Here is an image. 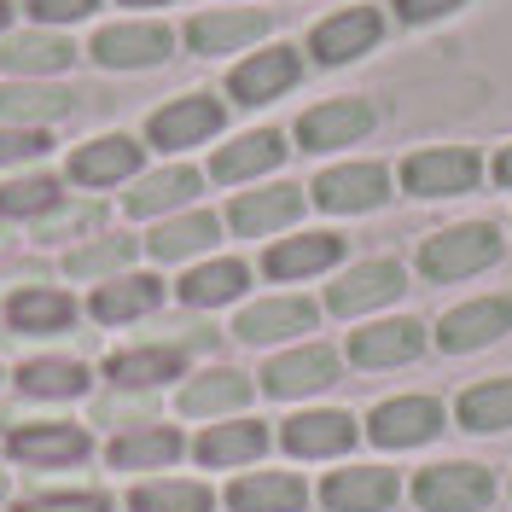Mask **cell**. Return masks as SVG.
Returning <instances> with one entry per match:
<instances>
[{
  "label": "cell",
  "mask_w": 512,
  "mask_h": 512,
  "mask_svg": "<svg viewBox=\"0 0 512 512\" xmlns=\"http://www.w3.org/2000/svg\"><path fill=\"white\" fill-rule=\"evenodd\" d=\"M99 0H30L35 18H47V24H70V18H88Z\"/></svg>",
  "instance_id": "ee69618b"
},
{
  "label": "cell",
  "mask_w": 512,
  "mask_h": 512,
  "mask_svg": "<svg viewBox=\"0 0 512 512\" xmlns=\"http://www.w3.org/2000/svg\"><path fill=\"white\" fill-rule=\"evenodd\" d=\"M76 59V47L53 30H30V35H12L6 47H0V64L6 70H18V76H53L64 64Z\"/></svg>",
  "instance_id": "d4e9b609"
},
{
  "label": "cell",
  "mask_w": 512,
  "mask_h": 512,
  "mask_svg": "<svg viewBox=\"0 0 512 512\" xmlns=\"http://www.w3.org/2000/svg\"><path fill=\"white\" fill-rule=\"evenodd\" d=\"M181 454V431H169V425H140V431H128L111 443V460L123 466V472H146V466H169Z\"/></svg>",
  "instance_id": "d6a6232c"
},
{
  "label": "cell",
  "mask_w": 512,
  "mask_h": 512,
  "mask_svg": "<svg viewBox=\"0 0 512 512\" xmlns=\"http://www.w3.org/2000/svg\"><path fill=\"white\" fill-rule=\"evenodd\" d=\"M169 47H175V35L163 24H111L94 35V59L105 70H152L169 59Z\"/></svg>",
  "instance_id": "4fadbf2b"
},
{
  "label": "cell",
  "mask_w": 512,
  "mask_h": 512,
  "mask_svg": "<svg viewBox=\"0 0 512 512\" xmlns=\"http://www.w3.org/2000/svg\"><path fill=\"white\" fill-rule=\"evenodd\" d=\"M390 6H396L402 24H437V18H448V12H460L466 0H390Z\"/></svg>",
  "instance_id": "b9f144b4"
},
{
  "label": "cell",
  "mask_w": 512,
  "mask_h": 512,
  "mask_svg": "<svg viewBox=\"0 0 512 512\" xmlns=\"http://www.w3.org/2000/svg\"><path fill=\"white\" fill-rule=\"evenodd\" d=\"M6 315H12L18 332H59V326H70L76 309H70V297H64V291H18Z\"/></svg>",
  "instance_id": "e575fe53"
},
{
  "label": "cell",
  "mask_w": 512,
  "mask_h": 512,
  "mask_svg": "<svg viewBox=\"0 0 512 512\" xmlns=\"http://www.w3.org/2000/svg\"><path fill=\"white\" fill-rule=\"evenodd\" d=\"M233 332H239L245 344H280V338H297V332H315V303H309V297H268V303H251Z\"/></svg>",
  "instance_id": "e0dca14e"
},
{
  "label": "cell",
  "mask_w": 512,
  "mask_h": 512,
  "mask_svg": "<svg viewBox=\"0 0 512 512\" xmlns=\"http://www.w3.org/2000/svg\"><path fill=\"white\" fill-rule=\"evenodd\" d=\"M512 332V297H472L460 309H448L437 320V350L443 355H472V350H489Z\"/></svg>",
  "instance_id": "5b68a950"
},
{
  "label": "cell",
  "mask_w": 512,
  "mask_h": 512,
  "mask_svg": "<svg viewBox=\"0 0 512 512\" xmlns=\"http://www.w3.org/2000/svg\"><path fill=\"white\" fill-rule=\"evenodd\" d=\"M12 454L30 460V466H70L88 454V437L76 425H35V431H18L12 437Z\"/></svg>",
  "instance_id": "f546056e"
},
{
  "label": "cell",
  "mask_w": 512,
  "mask_h": 512,
  "mask_svg": "<svg viewBox=\"0 0 512 512\" xmlns=\"http://www.w3.org/2000/svg\"><path fill=\"white\" fill-rule=\"evenodd\" d=\"M297 216H303V187H291V181L239 192V198L227 204V222H233V233H245V239H262V233L297 222Z\"/></svg>",
  "instance_id": "5bb4252c"
},
{
  "label": "cell",
  "mask_w": 512,
  "mask_h": 512,
  "mask_svg": "<svg viewBox=\"0 0 512 512\" xmlns=\"http://www.w3.org/2000/svg\"><path fill=\"white\" fill-rule=\"evenodd\" d=\"M47 140L41 128H0V163H24V158H41Z\"/></svg>",
  "instance_id": "60d3db41"
},
{
  "label": "cell",
  "mask_w": 512,
  "mask_h": 512,
  "mask_svg": "<svg viewBox=\"0 0 512 512\" xmlns=\"http://www.w3.org/2000/svg\"><path fill=\"white\" fill-rule=\"evenodd\" d=\"M134 512H210L204 483H146L134 489Z\"/></svg>",
  "instance_id": "8d00e7d4"
},
{
  "label": "cell",
  "mask_w": 512,
  "mask_h": 512,
  "mask_svg": "<svg viewBox=\"0 0 512 512\" xmlns=\"http://www.w3.org/2000/svg\"><path fill=\"white\" fill-rule=\"evenodd\" d=\"M111 379L117 384H163V379H181V350H128V355H117L111 361Z\"/></svg>",
  "instance_id": "d590c367"
},
{
  "label": "cell",
  "mask_w": 512,
  "mask_h": 512,
  "mask_svg": "<svg viewBox=\"0 0 512 512\" xmlns=\"http://www.w3.org/2000/svg\"><path fill=\"white\" fill-rule=\"evenodd\" d=\"M245 402H251V384H245V373H227V367L198 373V379L181 390V414H192V419L233 414V408H245Z\"/></svg>",
  "instance_id": "484cf974"
},
{
  "label": "cell",
  "mask_w": 512,
  "mask_h": 512,
  "mask_svg": "<svg viewBox=\"0 0 512 512\" xmlns=\"http://www.w3.org/2000/svg\"><path fill=\"white\" fill-rule=\"evenodd\" d=\"M396 495H402V478L384 466H350V472H332L320 483L326 512H384Z\"/></svg>",
  "instance_id": "9a60e30c"
},
{
  "label": "cell",
  "mask_w": 512,
  "mask_h": 512,
  "mask_svg": "<svg viewBox=\"0 0 512 512\" xmlns=\"http://www.w3.org/2000/svg\"><path fill=\"white\" fill-rule=\"evenodd\" d=\"M396 175H402V192L414 198H460V192H478L483 158L472 146H425Z\"/></svg>",
  "instance_id": "7a4b0ae2"
},
{
  "label": "cell",
  "mask_w": 512,
  "mask_h": 512,
  "mask_svg": "<svg viewBox=\"0 0 512 512\" xmlns=\"http://www.w3.org/2000/svg\"><path fill=\"white\" fill-rule=\"evenodd\" d=\"M338 373H344L338 350L303 344V350H286L262 367V390H268V396H315V390H326Z\"/></svg>",
  "instance_id": "8fae6325"
},
{
  "label": "cell",
  "mask_w": 512,
  "mask_h": 512,
  "mask_svg": "<svg viewBox=\"0 0 512 512\" xmlns=\"http://www.w3.org/2000/svg\"><path fill=\"white\" fill-rule=\"evenodd\" d=\"M501 251H507V239H501L489 222H460V227L431 233V239L419 245V274L437 280V286H448V280H472V274H483V268H495Z\"/></svg>",
  "instance_id": "6da1fadb"
},
{
  "label": "cell",
  "mask_w": 512,
  "mask_h": 512,
  "mask_svg": "<svg viewBox=\"0 0 512 512\" xmlns=\"http://www.w3.org/2000/svg\"><path fill=\"white\" fill-rule=\"evenodd\" d=\"M70 111V94L53 82H6L0 88V117L6 123H53Z\"/></svg>",
  "instance_id": "4dcf8cb0"
},
{
  "label": "cell",
  "mask_w": 512,
  "mask_h": 512,
  "mask_svg": "<svg viewBox=\"0 0 512 512\" xmlns=\"http://www.w3.org/2000/svg\"><path fill=\"white\" fill-rule=\"evenodd\" d=\"M315 204L332 216H361V210H379L390 198V169L384 163H332L315 175Z\"/></svg>",
  "instance_id": "8992f818"
},
{
  "label": "cell",
  "mask_w": 512,
  "mask_h": 512,
  "mask_svg": "<svg viewBox=\"0 0 512 512\" xmlns=\"http://www.w3.org/2000/svg\"><path fill=\"white\" fill-rule=\"evenodd\" d=\"M408 291V274L390 262V256H373V262H355L344 280H332L326 291V309L332 315H367V309H384Z\"/></svg>",
  "instance_id": "ba28073f"
},
{
  "label": "cell",
  "mask_w": 512,
  "mask_h": 512,
  "mask_svg": "<svg viewBox=\"0 0 512 512\" xmlns=\"http://www.w3.org/2000/svg\"><path fill=\"white\" fill-rule=\"evenodd\" d=\"M140 169V146L128 134H105V140H88L70 152V175L82 187H111V181H128Z\"/></svg>",
  "instance_id": "44dd1931"
},
{
  "label": "cell",
  "mask_w": 512,
  "mask_h": 512,
  "mask_svg": "<svg viewBox=\"0 0 512 512\" xmlns=\"http://www.w3.org/2000/svg\"><path fill=\"white\" fill-rule=\"evenodd\" d=\"M274 163H286V134L256 128V134H239L233 146H222V152L210 158V175L227 181V187H239V181H251V175H268Z\"/></svg>",
  "instance_id": "ac0fdd59"
},
{
  "label": "cell",
  "mask_w": 512,
  "mask_h": 512,
  "mask_svg": "<svg viewBox=\"0 0 512 512\" xmlns=\"http://www.w3.org/2000/svg\"><path fill=\"white\" fill-rule=\"evenodd\" d=\"M82 227H99V210H94V204H70V210H59L53 222H41V239H59V233H82Z\"/></svg>",
  "instance_id": "7bdbcfd3"
},
{
  "label": "cell",
  "mask_w": 512,
  "mask_h": 512,
  "mask_svg": "<svg viewBox=\"0 0 512 512\" xmlns=\"http://www.w3.org/2000/svg\"><path fill=\"white\" fill-rule=\"evenodd\" d=\"M268 35V12H204V18H192L187 24V47L192 53H239V47H251Z\"/></svg>",
  "instance_id": "ffe728a7"
},
{
  "label": "cell",
  "mask_w": 512,
  "mask_h": 512,
  "mask_svg": "<svg viewBox=\"0 0 512 512\" xmlns=\"http://www.w3.org/2000/svg\"><path fill=\"white\" fill-rule=\"evenodd\" d=\"M454 414L466 431H483V437H495V431H512V379H483L472 384L460 402H454Z\"/></svg>",
  "instance_id": "f1b7e54d"
},
{
  "label": "cell",
  "mask_w": 512,
  "mask_h": 512,
  "mask_svg": "<svg viewBox=\"0 0 512 512\" xmlns=\"http://www.w3.org/2000/svg\"><path fill=\"white\" fill-rule=\"evenodd\" d=\"M297 76H303L297 47H268V53H251L245 64H233L227 94L239 99V105H268V99H280L286 88H297Z\"/></svg>",
  "instance_id": "7c38bea8"
},
{
  "label": "cell",
  "mask_w": 512,
  "mask_h": 512,
  "mask_svg": "<svg viewBox=\"0 0 512 512\" xmlns=\"http://www.w3.org/2000/svg\"><path fill=\"white\" fill-rule=\"evenodd\" d=\"M245 286H251V268L233 262V256H222V262H204V268H192L187 280H181V303L216 309V303H233Z\"/></svg>",
  "instance_id": "4316f807"
},
{
  "label": "cell",
  "mask_w": 512,
  "mask_h": 512,
  "mask_svg": "<svg viewBox=\"0 0 512 512\" xmlns=\"http://www.w3.org/2000/svg\"><path fill=\"white\" fill-rule=\"evenodd\" d=\"M82 384H88V373L76 361H30L24 367V390H35V396H76Z\"/></svg>",
  "instance_id": "74e56055"
},
{
  "label": "cell",
  "mask_w": 512,
  "mask_h": 512,
  "mask_svg": "<svg viewBox=\"0 0 512 512\" xmlns=\"http://www.w3.org/2000/svg\"><path fill=\"white\" fill-rule=\"evenodd\" d=\"M384 41V18L379 6H344L332 18H320L315 35H309V53L320 64H355L361 53H373Z\"/></svg>",
  "instance_id": "52a82bcc"
},
{
  "label": "cell",
  "mask_w": 512,
  "mask_h": 512,
  "mask_svg": "<svg viewBox=\"0 0 512 512\" xmlns=\"http://www.w3.org/2000/svg\"><path fill=\"white\" fill-rule=\"evenodd\" d=\"M222 99L210 94H181L169 99L163 111H152V123H146V134H152V146H163V152H181V146H198V140H210V134H222Z\"/></svg>",
  "instance_id": "30bf717a"
},
{
  "label": "cell",
  "mask_w": 512,
  "mask_h": 512,
  "mask_svg": "<svg viewBox=\"0 0 512 512\" xmlns=\"http://www.w3.org/2000/svg\"><path fill=\"white\" fill-rule=\"evenodd\" d=\"M222 239V222L210 216V210H192V216H175V222H163L146 245H152V256L158 262H181V256H198V251H210Z\"/></svg>",
  "instance_id": "83f0119b"
},
{
  "label": "cell",
  "mask_w": 512,
  "mask_h": 512,
  "mask_svg": "<svg viewBox=\"0 0 512 512\" xmlns=\"http://www.w3.org/2000/svg\"><path fill=\"white\" fill-rule=\"evenodd\" d=\"M286 448L303 454V460H326V454H344L355 443V419L338 414V408H320V414H297L286 419Z\"/></svg>",
  "instance_id": "7402d4cb"
},
{
  "label": "cell",
  "mask_w": 512,
  "mask_h": 512,
  "mask_svg": "<svg viewBox=\"0 0 512 512\" xmlns=\"http://www.w3.org/2000/svg\"><path fill=\"white\" fill-rule=\"evenodd\" d=\"M198 198V169L175 163V169H158V175H140L134 192H128V216H163L175 204H192Z\"/></svg>",
  "instance_id": "cb8c5ba5"
},
{
  "label": "cell",
  "mask_w": 512,
  "mask_h": 512,
  "mask_svg": "<svg viewBox=\"0 0 512 512\" xmlns=\"http://www.w3.org/2000/svg\"><path fill=\"white\" fill-rule=\"evenodd\" d=\"M123 6H169V0H123Z\"/></svg>",
  "instance_id": "c3c4849f"
},
{
  "label": "cell",
  "mask_w": 512,
  "mask_h": 512,
  "mask_svg": "<svg viewBox=\"0 0 512 512\" xmlns=\"http://www.w3.org/2000/svg\"><path fill=\"white\" fill-rule=\"evenodd\" d=\"M425 350V326L419 320H373L350 338L355 367H408Z\"/></svg>",
  "instance_id": "2e32d148"
},
{
  "label": "cell",
  "mask_w": 512,
  "mask_h": 512,
  "mask_svg": "<svg viewBox=\"0 0 512 512\" xmlns=\"http://www.w3.org/2000/svg\"><path fill=\"white\" fill-rule=\"evenodd\" d=\"M303 501H309V489L291 472H256V478H239L227 489L233 512H303Z\"/></svg>",
  "instance_id": "603a6c76"
},
{
  "label": "cell",
  "mask_w": 512,
  "mask_h": 512,
  "mask_svg": "<svg viewBox=\"0 0 512 512\" xmlns=\"http://www.w3.org/2000/svg\"><path fill=\"white\" fill-rule=\"evenodd\" d=\"M146 414H152V402H123V396L99 402V419H146Z\"/></svg>",
  "instance_id": "bcb514c9"
},
{
  "label": "cell",
  "mask_w": 512,
  "mask_h": 512,
  "mask_svg": "<svg viewBox=\"0 0 512 512\" xmlns=\"http://www.w3.org/2000/svg\"><path fill=\"white\" fill-rule=\"evenodd\" d=\"M59 198V181H47V175H35V181H6L0 187V210L6 216H35V210H47Z\"/></svg>",
  "instance_id": "ab89813d"
},
{
  "label": "cell",
  "mask_w": 512,
  "mask_h": 512,
  "mask_svg": "<svg viewBox=\"0 0 512 512\" xmlns=\"http://www.w3.org/2000/svg\"><path fill=\"white\" fill-rule=\"evenodd\" d=\"M443 431V402L437 396H396V402H379L373 419H367V437L379 448H419Z\"/></svg>",
  "instance_id": "9c48e42d"
},
{
  "label": "cell",
  "mask_w": 512,
  "mask_h": 512,
  "mask_svg": "<svg viewBox=\"0 0 512 512\" xmlns=\"http://www.w3.org/2000/svg\"><path fill=\"white\" fill-rule=\"evenodd\" d=\"M379 128V105L373 99H320L309 105L303 117H297V146L303 152H332V146H355V140H367Z\"/></svg>",
  "instance_id": "277c9868"
},
{
  "label": "cell",
  "mask_w": 512,
  "mask_h": 512,
  "mask_svg": "<svg viewBox=\"0 0 512 512\" xmlns=\"http://www.w3.org/2000/svg\"><path fill=\"white\" fill-rule=\"evenodd\" d=\"M489 175H495V187H507V192H512V146H501V152H495Z\"/></svg>",
  "instance_id": "7dc6e473"
},
{
  "label": "cell",
  "mask_w": 512,
  "mask_h": 512,
  "mask_svg": "<svg viewBox=\"0 0 512 512\" xmlns=\"http://www.w3.org/2000/svg\"><path fill=\"white\" fill-rule=\"evenodd\" d=\"M158 303H163V286L152 274H128V280H117V286H105L94 297V315L99 320H134V315H152Z\"/></svg>",
  "instance_id": "836d02e7"
},
{
  "label": "cell",
  "mask_w": 512,
  "mask_h": 512,
  "mask_svg": "<svg viewBox=\"0 0 512 512\" xmlns=\"http://www.w3.org/2000/svg\"><path fill=\"white\" fill-rule=\"evenodd\" d=\"M128 256H134V239H99V245H82V251H70V274H76V280H94V274H111V268H123Z\"/></svg>",
  "instance_id": "f35d334b"
},
{
  "label": "cell",
  "mask_w": 512,
  "mask_h": 512,
  "mask_svg": "<svg viewBox=\"0 0 512 512\" xmlns=\"http://www.w3.org/2000/svg\"><path fill=\"white\" fill-rule=\"evenodd\" d=\"M6 12H12V6H6V0H0V30H6Z\"/></svg>",
  "instance_id": "681fc988"
},
{
  "label": "cell",
  "mask_w": 512,
  "mask_h": 512,
  "mask_svg": "<svg viewBox=\"0 0 512 512\" xmlns=\"http://www.w3.org/2000/svg\"><path fill=\"white\" fill-rule=\"evenodd\" d=\"M414 501L425 512H483L495 501V472L478 460H443L414 478Z\"/></svg>",
  "instance_id": "3957f363"
},
{
  "label": "cell",
  "mask_w": 512,
  "mask_h": 512,
  "mask_svg": "<svg viewBox=\"0 0 512 512\" xmlns=\"http://www.w3.org/2000/svg\"><path fill=\"white\" fill-rule=\"evenodd\" d=\"M268 448V431L256 419H239V425H210L198 437V460L204 466H239V460H256Z\"/></svg>",
  "instance_id": "1f68e13d"
},
{
  "label": "cell",
  "mask_w": 512,
  "mask_h": 512,
  "mask_svg": "<svg viewBox=\"0 0 512 512\" xmlns=\"http://www.w3.org/2000/svg\"><path fill=\"white\" fill-rule=\"evenodd\" d=\"M338 256H344L338 233H297L262 256V268H268V280H309V274H326Z\"/></svg>",
  "instance_id": "d6986e66"
},
{
  "label": "cell",
  "mask_w": 512,
  "mask_h": 512,
  "mask_svg": "<svg viewBox=\"0 0 512 512\" xmlns=\"http://www.w3.org/2000/svg\"><path fill=\"white\" fill-rule=\"evenodd\" d=\"M24 512H105V495H41Z\"/></svg>",
  "instance_id": "f6af8a7d"
}]
</instances>
